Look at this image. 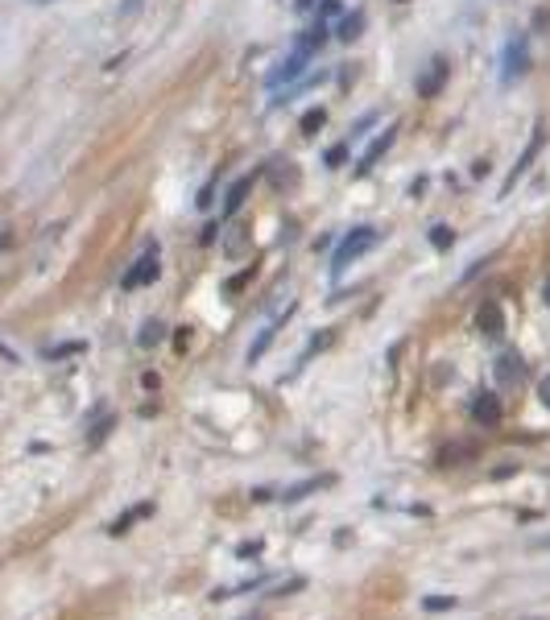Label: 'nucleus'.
<instances>
[{
	"label": "nucleus",
	"instance_id": "obj_10",
	"mask_svg": "<svg viewBox=\"0 0 550 620\" xmlns=\"http://www.w3.org/2000/svg\"><path fill=\"white\" fill-rule=\"evenodd\" d=\"M521 372H525V368H521V356H517V351H505V356L497 360V381H501V385H517Z\"/></svg>",
	"mask_w": 550,
	"mask_h": 620
},
{
	"label": "nucleus",
	"instance_id": "obj_8",
	"mask_svg": "<svg viewBox=\"0 0 550 620\" xmlns=\"http://www.w3.org/2000/svg\"><path fill=\"white\" fill-rule=\"evenodd\" d=\"M306 58H310L306 50H294V54H290V58H286V62H282V66H277L273 75H269V87H282V83H294V79H298V75L306 71Z\"/></svg>",
	"mask_w": 550,
	"mask_h": 620
},
{
	"label": "nucleus",
	"instance_id": "obj_22",
	"mask_svg": "<svg viewBox=\"0 0 550 620\" xmlns=\"http://www.w3.org/2000/svg\"><path fill=\"white\" fill-rule=\"evenodd\" d=\"M211 195H215V186L207 182V186H203V195H199V207H211Z\"/></svg>",
	"mask_w": 550,
	"mask_h": 620
},
{
	"label": "nucleus",
	"instance_id": "obj_9",
	"mask_svg": "<svg viewBox=\"0 0 550 620\" xmlns=\"http://www.w3.org/2000/svg\"><path fill=\"white\" fill-rule=\"evenodd\" d=\"M472 418H476V422H484V426H497V422H501V401H497L492 393H476V401H472Z\"/></svg>",
	"mask_w": 550,
	"mask_h": 620
},
{
	"label": "nucleus",
	"instance_id": "obj_7",
	"mask_svg": "<svg viewBox=\"0 0 550 620\" xmlns=\"http://www.w3.org/2000/svg\"><path fill=\"white\" fill-rule=\"evenodd\" d=\"M476 327H480V335H488V339H501L505 335V314H501V302H484L480 310H476Z\"/></svg>",
	"mask_w": 550,
	"mask_h": 620
},
{
	"label": "nucleus",
	"instance_id": "obj_14",
	"mask_svg": "<svg viewBox=\"0 0 550 620\" xmlns=\"http://www.w3.org/2000/svg\"><path fill=\"white\" fill-rule=\"evenodd\" d=\"M430 244L438 248V253H443V248H451V244H455V232H451L447 223H438V227H430Z\"/></svg>",
	"mask_w": 550,
	"mask_h": 620
},
{
	"label": "nucleus",
	"instance_id": "obj_20",
	"mask_svg": "<svg viewBox=\"0 0 550 620\" xmlns=\"http://www.w3.org/2000/svg\"><path fill=\"white\" fill-rule=\"evenodd\" d=\"M141 5H145V0H125L121 13H125V17H133V13H141Z\"/></svg>",
	"mask_w": 550,
	"mask_h": 620
},
{
	"label": "nucleus",
	"instance_id": "obj_6",
	"mask_svg": "<svg viewBox=\"0 0 550 620\" xmlns=\"http://www.w3.org/2000/svg\"><path fill=\"white\" fill-rule=\"evenodd\" d=\"M538 149H542V129H534V137H529V145L521 149V158H517V166L509 170V178H505V186H501V195H509V190L517 186V178H525V170H529V162L538 158Z\"/></svg>",
	"mask_w": 550,
	"mask_h": 620
},
{
	"label": "nucleus",
	"instance_id": "obj_5",
	"mask_svg": "<svg viewBox=\"0 0 550 620\" xmlns=\"http://www.w3.org/2000/svg\"><path fill=\"white\" fill-rule=\"evenodd\" d=\"M393 141H397V124H389V129H385V133H381V137H377V141H373V145H368V149L360 153V162H356V174H368V170H373V166H377V162H381V158L389 153V145H393Z\"/></svg>",
	"mask_w": 550,
	"mask_h": 620
},
{
	"label": "nucleus",
	"instance_id": "obj_23",
	"mask_svg": "<svg viewBox=\"0 0 550 620\" xmlns=\"http://www.w3.org/2000/svg\"><path fill=\"white\" fill-rule=\"evenodd\" d=\"M538 397H542V406H546V410H550V377H546V381H542V389H538Z\"/></svg>",
	"mask_w": 550,
	"mask_h": 620
},
{
	"label": "nucleus",
	"instance_id": "obj_2",
	"mask_svg": "<svg viewBox=\"0 0 550 620\" xmlns=\"http://www.w3.org/2000/svg\"><path fill=\"white\" fill-rule=\"evenodd\" d=\"M447 75H451V62H447L443 54H434V58H430V62L422 66L418 83H414V87H418V95H422V99H434L438 91L447 87Z\"/></svg>",
	"mask_w": 550,
	"mask_h": 620
},
{
	"label": "nucleus",
	"instance_id": "obj_3",
	"mask_svg": "<svg viewBox=\"0 0 550 620\" xmlns=\"http://www.w3.org/2000/svg\"><path fill=\"white\" fill-rule=\"evenodd\" d=\"M153 277H158V248H145V253L125 269L121 286H125V290H137V286H145V282H153Z\"/></svg>",
	"mask_w": 550,
	"mask_h": 620
},
{
	"label": "nucleus",
	"instance_id": "obj_13",
	"mask_svg": "<svg viewBox=\"0 0 550 620\" xmlns=\"http://www.w3.org/2000/svg\"><path fill=\"white\" fill-rule=\"evenodd\" d=\"M360 29H364V13H352V17H344V21H340V38H344V42L360 38Z\"/></svg>",
	"mask_w": 550,
	"mask_h": 620
},
{
	"label": "nucleus",
	"instance_id": "obj_17",
	"mask_svg": "<svg viewBox=\"0 0 550 620\" xmlns=\"http://www.w3.org/2000/svg\"><path fill=\"white\" fill-rule=\"evenodd\" d=\"M269 343H273V327H265V331H261V339L249 347V360H261V351H265Z\"/></svg>",
	"mask_w": 550,
	"mask_h": 620
},
{
	"label": "nucleus",
	"instance_id": "obj_16",
	"mask_svg": "<svg viewBox=\"0 0 550 620\" xmlns=\"http://www.w3.org/2000/svg\"><path fill=\"white\" fill-rule=\"evenodd\" d=\"M323 120H327V112H323V108H310V112L302 116V133H314V129H323Z\"/></svg>",
	"mask_w": 550,
	"mask_h": 620
},
{
	"label": "nucleus",
	"instance_id": "obj_26",
	"mask_svg": "<svg viewBox=\"0 0 550 620\" xmlns=\"http://www.w3.org/2000/svg\"><path fill=\"white\" fill-rule=\"evenodd\" d=\"M542 298H546V306H550V277H546V286H542Z\"/></svg>",
	"mask_w": 550,
	"mask_h": 620
},
{
	"label": "nucleus",
	"instance_id": "obj_18",
	"mask_svg": "<svg viewBox=\"0 0 550 620\" xmlns=\"http://www.w3.org/2000/svg\"><path fill=\"white\" fill-rule=\"evenodd\" d=\"M310 488H318V480H306V484H294V488H286V501H302V496H306Z\"/></svg>",
	"mask_w": 550,
	"mask_h": 620
},
{
	"label": "nucleus",
	"instance_id": "obj_12",
	"mask_svg": "<svg viewBox=\"0 0 550 620\" xmlns=\"http://www.w3.org/2000/svg\"><path fill=\"white\" fill-rule=\"evenodd\" d=\"M323 42H327V25H323V21H314V25H310V29L302 34V42H298V50H306V54H310V50H318Z\"/></svg>",
	"mask_w": 550,
	"mask_h": 620
},
{
	"label": "nucleus",
	"instance_id": "obj_15",
	"mask_svg": "<svg viewBox=\"0 0 550 620\" xmlns=\"http://www.w3.org/2000/svg\"><path fill=\"white\" fill-rule=\"evenodd\" d=\"M162 331H166V327H162L158 319H149V323L141 327V335H137V343H141V347H153V343L162 339Z\"/></svg>",
	"mask_w": 550,
	"mask_h": 620
},
{
	"label": "nucleus",
	"instance_id": "obj_1",
	"mask_svg": "<svg viewBox=\"0 0 550 620\" xmlns=\"http://www.w3.org/2000/svg\"><path fill=\"white\" fill-rule=\"evenodd\" d=\"M377 240H381V232H377V227H368V223H364V227H352V232L340 240L336 257H332V273H344V269H348L356 257H364V253H368V248H373Z\"/></svg>",
	"mask_w": 550,
	"mask_h": 620
},
{
	"label": "nucleus",
	"instance_id": "obj_21",
	"mask_svg": "<svg viewBox=\"0 0 550 620\" xmlns=\"http://www.w3.org/2000/svg\"><path fill=\"white\" fill-rule=\"evenodd\" d=\"M318 13H323V17H336V13H340V0H323Z\"/></svg>",
	"mask_w": 550,
	"mask_h": 620
},
{
	"label": "nucleus",
	"instance_id": "obj_4",
	"mask_svg": "<svg viewBox=\"0 0 550 620\" xmlns=\"http://www.w3.org/2000/svg\"><path fill=\"white\" fill-rule=\"evenodd\" d=\"M525 66H529V42H525V38H513V42L505 46V66H501V79H505V83H513L517 75H525Z\"/></svg>",
	"mask_w": 550,
	"mask_h": 620
},
{
	"label": "nucleus",
	"instance_id": "obj_24",
	"mask_svg": "<svg viewBox=\"0 0 550 620\" xmlns=\"http://www.w3.org/2000/svg\"><path fill=\"white\" fill-rule=\"evenodd\" d=\"M426 608H451V599L447 595H434V599H426Z\"/></svg>",
	"mask_w": 550,
	"mask_h": 620
},
{
	"label": "nucleus",
	"instance_id": "obj_11",
	"mask_svg": "<svg viewBox=\"0 0 550 620\" xmlns=\"http://www.w3.org/2000/svg\"><path fill=\"white\" fill-rule=\"evenodd\" d=\"M249 190H253V174H245V178H236V182H232V190H228V199H224V215H236V211L245 207V199H249Z\"/></svg>",
	"mask_w": 550,
	"mask_h": 620
},
{
	"label": "nucleus",
	"instance_id": "obj_19",
	"mask_svg": "<svg viewBox=\"0 0 550 620\" xmlns=\"http://www.w3.org/2000/svg\"><path fill=\"white\" fill-rule=\"evenodd\" d=\"M344 158H348V145H336V149H327V166H344Z\"/></svg>",
	"mask_w": 550,
	"mask_h": 620
},
{
	"label": "nucleus",
	"instance_id": "obj_25",
	"mask_svg": "<svg viewBox=\"0 0 550 620\" xmlns=\"http://www.w3.org/2000/svg\"><path fill=\"white\" fill-rule=\"evenodd\" d=\"M310 5H314V0H294V9H302V13H306Z\"/></svg>",
	"mask_w": 550,
	"mask_h": 620
}]
</instances>
